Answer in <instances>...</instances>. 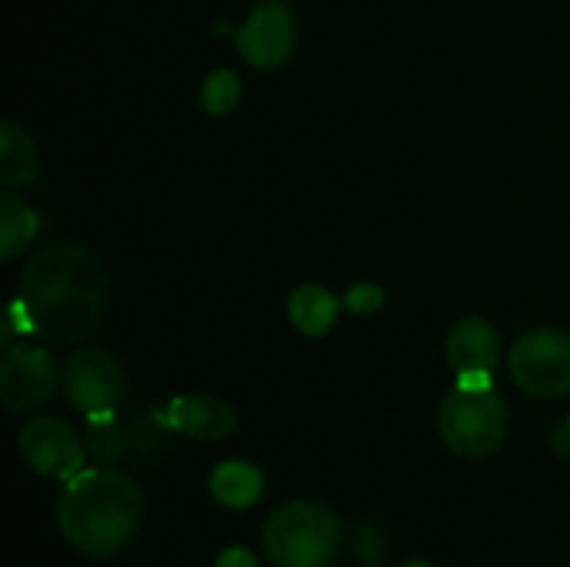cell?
Instances as JSON below:
<instances>
[{
  "instance_id": "d6986e66",
  "label": "cell",
  "mask_w": 570,
  "mask_h": 567,
  "mask_svg": "<svg viewBox=\"0 0 570 567\" xmlns=\"http://www.w3.org/2000/svg\"><path fill=\"white\" fill-rule=\"evenodd\" d=\"M384 301H387V294H384L381 284L361 281V284H354V287L347 291L344 307H347L351 314H357V317H371V314H377V311L384 307Z\"/></svg>"
},
{
  "instance_id": "44dd1931",
  "label": "cell",
  "mask_w": 570,
  "mask_h": 567,
  "mask_svg": "<svg viewBox=\"0 0 570 567\" xmlns=\"http://www.w3.org/2000/svg\"><path fill=\"white\" fill-rule=\"evenodd\" d=\"M214 567H257V558L247 548H227V551H220Z\"/></svg>"
},
{
  "instance_id": "52a82bcc",
  "label": "cell",
  "mask_w": 570,
  "mask_h": 567,
  "mask_svg": "<svg viewBox=\"0 0 570 567\" xmlns=\"http://www.w3.org/2000/svg\"><path fill=\"white\" fill-rule=\"evenodd\" d=\"M60 384L53 354L40 344H10L0 361V401L10 414H37Z\"/></svg>"
},
{
  "instance_id": "e0dca14e",
  "label": "cell",
  "mask_w": 570,
  "mask_h": 567,
  "mask_svg": "<svg viewBox=\"0 0 570 567\" xmlns=\"http://www.w3.org/2000/svg\"><path fill=\"white\" fill-rule=\"evenodd\" d=\"M127 441H130V454L140 461H157L160 454H167L170 448V428L160 418V408H140L134 411L127 421Z\"/></svg>"
},
{
  "instance_id": "ffe728a7",
  "label": "cell",
  "mask_w": 570,
  "mask_h": 567,
  "mask_svg": "<svg viewBox=\"0 0 570 567\" xmlns=\"http://www.w3.org/2000/svg\"><path fill=\"white\" fill-rule=\"evenodd\" d=\"M354 548H357L361 561L367 567H377L381 558H384V538H381V531L374 525H361L354 531Z\"/></svg>"
},
{
  "instance_id": "30bf717a",
  "label": "cell",
  "mask_w": 570,
  "mask_h": 567,
  "mask_svg": "<svg viewBox=\"0 0 570 567\" xmlns=\"http://www.w3.org/2000/svg\"><path fill=\"white\" fill-rule=\"evenodd\" d=\"M160 418L174 434H187L194 441H227L237 434V411L210 394H177L160 408Z\"/></svg>"
},
{
  "instance_id": "9c48e42d",
  "label": "cell",
  "mask_w": 570,
  "mask_h": 567,
  "mask_svg": "<svg viewBox=\"0 0 570 567\" xmlns=\"http://www.w3.org/2000/svg\"><path fill=\"white\" fill-rule=\"evenodd\" d=\"M240 57L254 70H277L294 57L297 17L284 0H261L237 30Z\"/></svg>"
},
{
  "instance_id": "277c9868",
  "label": "cell",
  "mask_w": 570,
  "mask_h": 567,
  "mask_svg": "<svg viewBox=\"0 0 570 567\" xmlns=\"http://www.w3.org/2000/svg\"><path fill=\"white\" fill-rule=\"evenodd\" d=\"M508 404L501 394L491 391H464L454 388L438 411L441 441L461 458H488L508 438Z\"/></svg>"
},
{
  "instance_id": "8fae6325",
  "label": "cell",
  "mask_w": 570,
  "mask_h": 567,
  "mask_svg": "<svg viewBox=\"0 0 570 567\" xmlns=\"http://www.w3.org/2000/svg\"><path fill=\"white\" fill-rule=\"evenodd\" d=\"M444 351L454 374H494L501 361V338L488 317H464L451 328Z\"/></svg>"
},
{
  "instance_id": "5bb4252c",
  "label": "cell",
  "mask_w": 570,
  "mask_h": 567,
  "mask_svg": "<svg viewBox=\"0 0 570 567\" xmlns=\"http://www.w3.org/2000/svg\"><path fill=\"white\" fill-rule=\"evenodd\" d=\"M37 174H40V154L33 137L20 124L7 120L0 127V184L7 190H17L33 184Z\"/></svg>"
},
{
  "instance_id": "7a4b0ae2",
  "label": "cell",
  "mask_w": 570,
  "mask_h": 567,
  "mask_svg": "<svg viewBox=\"0 0 570 567\" xmlns=\"http://www.w3.org/2000/svg\"><path fill=\"white\" fill-rule=\"evenodd\" d=\"M144 521V498L134 478L114 468L80 471L63 485L57 525L63 541L87 558H114L124 551Z\"/></svg>"
},
{
  "instance_id": "8992f818",
  "label": "cell",
  "mask_w": 570,
  "mask_h": 567,
  "mask_svg": "<svg viewBox=\"0 0 570 567\" xmlns=\"http://www.w3.org/2000/svg\"><path fill=\"white\" fill-rule=\"evenodd\" d=\"M60 391L73 411L83 418L120 411L127 401V371L124 364L97 348H80L60 368Z\"/></svg>"
},
{
  "instance_id": "2e32d148",
  "label": "cell",
  "mask_w": 570,
  "mask_h": 567,
  "mask_svg": "<svg viewBox=\"0 0 570 567\" xmlns=\"http://www.w3.org/2000/svg\"><path fill=\"white\" fill-rule=\"evenodd\" d=\"M83 448H87V458H94L104 468H110L114 461H120L124 454H130L127 424L117 418V411H104V414H90L87 418Z\"/></svg>"
},
{
  "instance_id": "603a6c76",
  "label": "cell",
  "mask_w": 570,
  "mask_h": 567,
  "mask_svg": "<svg viewBox=\"0 0 570 567\" xmlns=\"http://www.w3.org/2000/svg\"><path fill=\"white\" fill-rule=\"evenodd\" d=\"M464 391H491L494 388V374H458V384Z\"/></svg>"
},
{
  "instance_id": "7402d4cb",
  "label": "cell",
  "mask_w": 570,
  "mask_h": 567,
  "mask_svg": "<svg viewBox=\"0 0 570 567\" xmlns=\"http://www.w3.org/2000/svg\"><path fill=\"white\" fill-rule=\"evenodd\" d=\"M551 451H554L558 458H568L570 461V418L564 424H558V428L551 431Z\"/></svg>"
},
{
  "instance_id": "7c38bea8",
  "label": "cell",
  "mask_w": 570,
  "mask_h": 567,
  "mask_svg": "<svg viewBox=\"0 0 570 567\" xmlns=\"http://www.w3.org/2000/svg\"><path fill=\"white\" fill-rule=\"evenodd\" d=\"M210 498L230 511H247L264 498V475L250 461H220L210 471Z\"/></svg>"
},
{
  "instance_id": "ba28073f",
  "label": "cell",
  "mask_w": 570,
  "mask_h": 567,
  "mask_svg": "<svg viewBox=\"0 0 570 567\" xmlns=\"http://www.w3.org/2000/svg\"><path fill=\"white\" fill-rule=\"evenodd\" d=\"M17 448L20 458L50 481H70L83 471L87 461V448L80 441V434L60 421V418H33L20 428L17 434Z\"/></svg>"
},
{
  "instance_id": "4fadbf2b",
  "label": "cell",
  "mask_w": 570,
  "mask_h": 567,
  "mask_svg": "<svg viewBox=\"0 0 570 567\" xmlns=\"http://www.w3.org/2000/svg\"><path fill=\"white\" fill-rule=\"evenodd\" d=\"M287 317L301 334L324 338L334 331V324L341 317V297L321 284H301L287 297Z\"/></svg>"
},
{
  "instance_id": "5b68a950",
  "label": "cell",
  "mask_w": 570,
  "mask_h": 567,
  "mask_svg": "<svg viewBox=\"0 0 570 567\" xmlns=\"http://www.w3.org/2000/svg\"><path fill=\"white\" fill-rule=\"evenodd\" d=\"M508 371L531 398L570 394V334L558 328H534L511 344Z\"/></svg>"
},
{
  "instance_id": "ac0fdd59",
  "label": "cell",
  "mask_w": 570,
  "mask_h": 567,
  "mask_svg": "<svg viewBox=\"0 0 570 567\" xmlns=\"http://www.w3.org/2000/svg\"><path fill=\"white\" fill-rule=\"evenodd\" d=\"M240 100V77L234 70H214L207 74L200 87V104L210 117H224L237 107Z\"/></svg>"
},
{
  "instance_id": "9a60e30c",
  "label": "cell",
  "mask_w": 570,
  "mask_h": 567,
  "mask_svg": "<svg viewBox=\"0 0 570 567\" xmlns=\"http://www.w3.org/2000/svg\"><path fill=\"white\" fill-rule=\"evenodd\" d=\"M40 217L37 211L20 201L13 190L0 197V261H13L27 251V244L37 237Z\"/></svg>"
},
{
  "instance_id": "6da1fadb",
  "label": "cell",
  "mask_w": 570,
  "mask_h": 567,
  "mask_svg": "<svg viewBox=\"0 0 570 567\" xmlns=\"http://www.w3.org/2000/svg\"><path fill=\"white\" fill-rule=\"evenodd\" d=\"M107 301V271L80 241H50L27 257L17 287L27 334L50 344H80L104 324Z\"/></svg>"
},
{
  "instance_id": "3957f363",
  "label": "cell",
  "mask_w": 570,
  "mask_h": 567,
  "mask_svg": "<svg viewBox=\"0 0 570 567\" xmlns=\"http://www.w3.org/2000/svg\"><path fill=\"white\" fill-rule=\"evenodd\" d=\"M264 551L274 567H331L341 555V518L321 501L281 505L264 525Z\"/></svg>"
},
{
  "instance_id": "cb8c5ba5",
  "label": "cell",
  "mask_w": 570,
  "mask_h": 567,
  "mask_svg": "<svg viewBox=\"0 0 570 567\" xmlns=\"http://www.w3.org/2000/svg\"><path fill=\"white\" fill-rule=\"evenodd\" d=\"M404 567H434V565H428V561H407Z\"/></svg>"
}]
</instances>
